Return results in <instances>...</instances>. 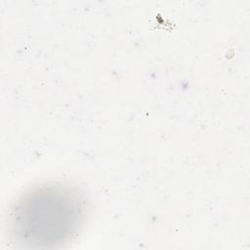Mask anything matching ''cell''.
Listing matches in <instances>:
<instances>
[{
	"instance_id": "cell-1",
	"label": "cell",
	"mask_w": 250,
	"mask_h": 250,
	"mask_svg": "<svg viewBox=\"0 0 250 250\" xmlns=\"http://www.w3.org/2000/svg\"><path fill=\"white\" fill-rule=\"evenodd\" d=\"M86 204L80 192L53 184L25 193L12 213V228L20 242L54 247L67 241L81 226Z\"/></svg>"
}]
</instances>
